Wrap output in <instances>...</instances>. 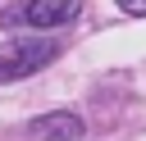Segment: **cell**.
Wrapping results in <instances>:
<instances>
[{
	"label": "cell",
	"mask_w": 146,
	"mask_h": 141,
	"mask_svg": "<svg viewBox=\"0 0 146 141\" xmlns=\"http://www.w3.org/2000/svg\"><path fill=\"white\" fill-rule=\"evenodd\" d=\"M55 55H59V45L50 36H27V41L18 36V41H9V45H0V82L32 77L46 64H55Z\"/></svg>",
	"instance_id": "cell-1"
},
{
	"label": "cell",
	"mask_w": 146,
	"mask_h": 141,
	"mask_svg": "<svg viewBox=\"0 0 146 141\" xmlns=\"http://www.w3.org/2000/svg\"><path fill=\"white\" fill-rule=\"evenodd\" d=\"M78 14H82V0H27L23 9L5 14L0 23H5V27H14V23H27V27H41V32H50V27H68Z\"/></svg>",
	"instance_id": "cell-2"
},
{
	"label": "cell",
	"mask_w": 146,
	"mask_h": 141,
	"mask_svg": "<svg viewBox=\"0 0 146 141\" xmlns=\"http://www.w3.org/2000/svg\"><path fill=\"white\" fill-rule=\"evenodd\" d=\"M82 132H87V123H82L78 114H46V118H36V123L27 127L32 141H73V136H82Z\"/></svg>",
	"instance_id": "cell-3"
},
{
	"label": "cell",
	"mask_w": 146,
	"mask_h": 141,
	"mask_svg": "<svg viewBox=\"0 0 146 141\" xmlns=\"http://www.w3.org/2000/svg\"><path fill=\"white\" fill-rule=\"evenodd\" d=\"M119 9H128V14H146V0H119Z\"/></svg>",
	"instance_id": "cell-4"
}]
</instances>
